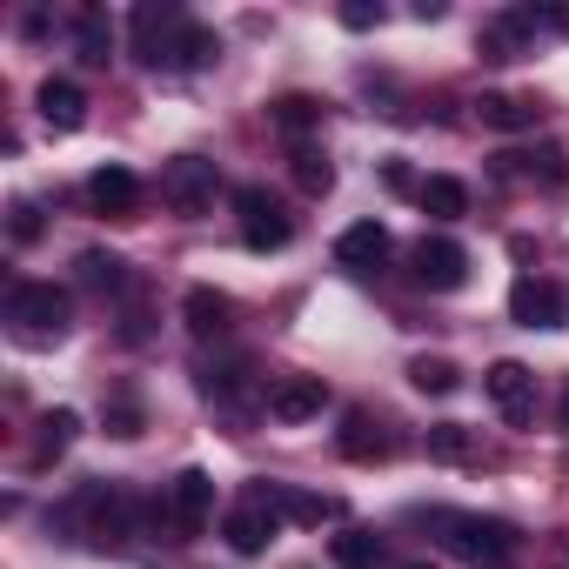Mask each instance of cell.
<instances>
[{
    "label": "cell",
    "mask_w": 569,
    "mask_h": 569,
    "mask_svg": "<svg viewBox=\"0 0 569 569\" xmlns=\"http://www.w3.org/2000/svg\"><path fill=\"white\" fill-rule=\"evenodd\" d=\"M416 522L429 529L436 549H449V556H462V562H476V569H502V562L522 549L516 522H502V516H476V509H416Z\"/></svg>",
    "instance_id": "cell-1"
},
{
    "label": "cell",
    "mask_w": 569,
    "mask_h": 569,
    "mask_svg": "<svg viewBox=\"0 0 569 569\" xmlns=\"http://www.w3.org/2000/svg\"><path fill=\"white\" fill-rule=\"evenodd\" d=\"M134 54L148 68H208L221 54V41L208 28H194L181 8H134Z\"/></svg>",
    "instance_id": "cell-2"
},
{
    "label": "cell",
    "mask_w": 569,
    "mask_h": 569,
    "mask_svg": "<svg viewBox=\"0 0 569 569\" xmlns=\"http://www.w3.org/2000/svg\"><path fill=\"white\" fill-rule=\"evenodd\" d=\"M281 522H289V516H281V482H248L241 489V502L221 516V536H228V549L234 556H261L274 536H281Z\"/></svg>",
    "instance_id": "cell-3"
},
{
    "label": "cell",
    "mask_w": 569,
    "mask_h": 569,
    "mask_svg": "<svg viewBox=\"0 0 569 569\" xmlns=\"http://www.w3.org/2000/svg\"><path fill=\"white\" fill-rule=\"evenodd\" d=\"M8 322H14L21 342H61L68 336V296L54 281H21L8 296Z\"/></svg>",
    "instance_id": "cell-4"
},
{
    "label": "cell",
    "mask_w": 569,
    "mask_h": 569,
    "mask_svg": "<svg viewBox=\"0 0 569 569\" xmlns=\"http://www.w3.org/2000/svg\"><path fill=\"white\" fill-rule=\"evenodd\" d=\"M214 194H221L214 161H201V154H174V161L161 168V201H168L174 214H208Z\"/></svg>",
    "instance_id": "cell-5"
},
{
    "label": "cell",
    "mask_w": 569,
    "mask_h": 569,
    "mask_svg": "<svg viewBox=\"0 0 569 569\" xmlns=\"http://www.w3.org/2000/svg\"><path fill=\"white\" fill-rule=\"evenodd\" d=\"M234 214H241V241H248L254 254H268V248H289V234H296V221L281 214V201H274L261 181L234 188Z\"/></svg>",
    "instance_id": "cell-6"
},
{
    "label": "cell",
    "mask_w": 569,
    "mask_h": 569,
    "mask_svg": "<svg viewBox=\"0 0 569 569\" xmlns=\"http://www.w3.org/2000/svg\"><path fill=\"white\" fill-rule=\"evenodd\" d=\"M409 268H416V281H422L429 296H456L462 281H469V248L449 241V234H422L409 248Z\"/></svg>",
    "instance_id": "cell-7"
},
{
    "label": "cell",
    "mask_w": 569,
    "mask_h": 569,
    "mask_svg": "<svg viewBox=\"0 0 569 569\" xmlns=\"http://www.w3.org/2000/svg\"><path fill=\"white\" fill-rule=\"evenodd\" d=\"M161 509H168V529H174V536H201V529L214 522V476H208V469H181V476L168 482Z\"/></svg>",
    "instance_id": "cell-8"
},
{
    "label": "cell",
    "mask_w": 569,
    "mask_h": 569,
    "mask_svg": "<svg viewBox=\"0 0 569 569\" xmlns=\"http://www.w3.org/2000/svg\"><path fill=\"white\" fill-rule=\"evenodd\" d=\"M509 316L522 329H569V289L562 281H542V274H522L509 289Z\"/></svg>",
    "instance_id": "cell-9"
},
{
    "label": "cell",
    "mask_w": 569,
    "mask_h": 569,
    "mask_svg": "<svg viewBox=\"0 0 569 569\" xmlns=\"http://www.w3.org/2000/svg\"><path fill=\"white\" fill-rule=\"evenodd\" d=\"M482 396L496 402V416L502 422H536V369H522V362H489V376H482Z\"/></svg>",
    "instance_id": "cell-10"
},
{
    "label": "cell",
    "mask_w": 569,
    "mask_h": 569,
    "mask_svg": "<svg viewBox=\"0 0 569 569\" xmlns=\"http://www.w3.org/2000/svg\"><path fill=\"white\" fill-rule=\"evenodd\" d=\"M261 409H268V422H316L322 409H329V389H322V376H281L268 396H261Z\"/></svg>",
    "instance_id": "cell-11"
},
{
    "label": "cell",
    "mask_w": 569,
    "mask_h": 569,
    "mask_svg": "<svg viewBox=\"0 0 569 569\" xmlns=\"http://www.w3.org/2000/svg\"><path fill=\"white\" fill-rule=\"evenodd\" d=\"M389 254H396V234L382 221H356V228L336 234V261L349 274H376V268H389Z\"/></svg>",
    "instance_id": "cell-12"
},
{
    "label": "cell",
    "mask_w": 569,
    "mask_h": 569,
    "mask_svg": "<svg viewBox=\"0 0 569 569\" xmlns=\"http://www.w3.org/2000/svg\"><path fill=\"white\" fill-rule=\"evenodd\" d=\"M34 108H41V121H48L54 134H81V128H88V94H81L74 81H61V74H48V81H41Z\"/></svg>",
    "instance_id": "cell-13"
},
{
    "label": "cell",
    "mask_w": 569,
    "mask_h": 569,
    "mask_svg": "<svg viewBox=\"0 0 569 569\" xmlns=\"http://www.w3.org/2000/svg\"><path fill=\"white\" fill-rule=\"evenodd\" d=\"M88 201H94V214H134L141 208V174L121 168V161H108V168L88 174Z\"/></svg>",
    "instance_id": "cell-14"
},
{
    "label": "cell",
    "mask_w": 569,
    "mask_h": 569,
    "mask_svg": "<svg viewBox=\"0 0 569 569\" xmlns=\"http://www.w3.org/2000/svg\"><path fill=\"white\" fill-rule=\"evenodd\" d=\"M181 322H188V336L214 342V336L234 329V296H221V289H188V296H181Z\"/></svg>",
    "instance_id": "cell-15"
},
{
    "label": "cell",
    "mask_w": 569,
    "mask_h": 569,
    "mask_svg": "<svg viewBox=\"0 0 569 569\" xmlns=\"http://www.w3.org/2000/svg\"><path fill=\"white\" fill-rule=\"evenodd\" d=\"M336 449L349 456V462H389V436H382V422L369 416V409H349L342 416V429H336Z\"/></svg>",
    "instance_id": "cell-16"
},
{
    "label": "cell",
    "mask_w": 569,
    "mask_h": 569,
    "mask_svg": "<svg viewBox=\"0 0 569 569\" xmlns=\"http://www.w3.org/2000/svg\"><path fill=\"white\" fill-rule=\"evenodd\" d=\"M329 549H336V562H342V569H382V556H389V542H382L369 522H349Z\"/></svg>",
    "instance_id": "cell-17"
},
{
    "label": "cell",
    "mask_w": 569,
    "mask_h": 569,
    "mask_svg": "<svg viewBox=\"0 0 569 569\" xmlns=\"http://www.w3.org/2000/svg\"><path fill=\"white\" fill-rule=\"evenodd\" d=\"M248 376H254L248 362H221V369L208 362V369H201V396H208L214 409H234L241 396H254V382H248Z\"/></svg>",
    "instance_id": "cell-18"
},
{
    "label": "cell",
    "mask_w": 569,
    "mask_h": 569,
    "mask_svg": "<svg viewBox=\"0 0 569 569\" xmlns=\"http://www.w3.org/2000/svg\"><path fill=\"white\" fill-rule=\"evenodd\" d=\"M476 114H482V128H502V134H516V128H536V101H522V94H482L476 101Z\"/></svg>",
    "instance_id": "cell-19"
},
{
    "label": "cell",
    "mask_w": 569,
    "mask_h": 569,
    "mask_svg": "<svg viewBox=\"0 0 569 569\" xmlns=\"http://www.w3.org/2000/svg\"><path fill=\"white\" fill-rule=\"evenodd\" d=\"M416 201H422V214H436V221H462V214H469V188H462L456 174H429Z\"/></svg>",
    "instance_id": "cell-20"
},
{
    "label": "cell",
    "mask_w": 569,
    "mask_h": 569,
    "mask_svg": "<svg viewBox=\"0 0 569 569\" xmlns=\"http://www.w3.org/2000/svg\"><path fill=\"white\" fill-rule=\"evenodd\" d=\"M74 48H81V61H88V68H108V61H114V28H108V14H101V8H88V14L74 21Z\"/></svg>",
    "instance_id": "cell-21"
},
{
    "label": "cell",
    "mask_w": 569,
    "mask_h": 569,
    "mask_svg": "<svg viewBox=\"0 0 569 569\" xmlns=\"http://www.w3.org/2000/svg\"><path fill=\"white\" fill-rule=\"evenodd\" d=\"M74 436H81V416H74V409H48V416H41V442H34V469H48L54 456H68Z\"/></svg>",
    "instance_id": "cell-22"
},
{
    "label": "cell",
    "mask_w": 569,
    "mask_h": 569,
    "mask_svg": "<svg viewBox=\"0 0 569 569\" xmlns=\"http://www.w3.org/2000/svg\"><path fill=\"white\" fill-rule=\"evenodd\" d=\"M422 449H429V462H449V469L476 462V436H469L462 422H436V429L422 436Z\"/></svg>",
    "instance_id": "cell-23"
},
{
    "label": "cell",
    "mask_w": 569,
    "mask_h": 569,
    "mask_svg": "<svg viewBox=\"0 0 569 569\" xmlns=\"http://www.w3.org/2000/svg\"><path fill=\"white\" fill-rule=\"evenodd\" d=\"M74 268H81L88 289H101V296H121V289H128V261H121V254H108V248H88Z\"/></svg>",
    "instance_id": "cell-24"
},
{
    "label": "cell",
    "mask_w": 569,
    "mask_h": 569,
    "mask_svg": "<svg viewBox=\"0 0 569 569\" xmlns=\"http://www.w3.org/2000/svg\"><path fill=\"white\" fill-rule=\"evenodd\" d=\"M281 516H289V522H336L342 516V502L336 496H309V489H289V482H281Z\"/></svg>",
    "instance_id": "cell-25"
},
{
    "label": "cell",
    "mask_w": 569,
    "mask_h": 569,
    "mask_svg": "<svg viewBox=\"0 0 569 569\" xmlns=\"http://www.w3.org/2000/svg\"><path fill=\"white\" fill-rule=\"evenodd\" d=\"M409 382H416L422 396H449V389H462V369H456L449 356H416V362H409Z\"/></svg>",
    "instance_id": "cell-26"
},
{
    "label": "cell",
    "mask_w": 569,
    "mask_h": 569,
    "mask_svg": "<svg viewBox=\"0 0 569 569\" xmlns=\"http://www.w3.org/2000/svg\"><path fill=\"white\" fill-rule=\"evenodd\" d=\"M268 114H274V128H281V134H309V128L322 121V101H309V94H281Z\"/></svg>",
    "instance_id": "cell-27"
},
{
    "label": "cell",
    "mask_w": 569,
    "mask_h": 569,
    "mask_svg": "<svg viewBox=\"0 0 569 569\" xmlns=\"http://www.w3.org/2000/svg\"><path fill=\"white\" fill-rule=\"evenodd\" d=\"M296 181H302V194H329V188H336L329 154H322V148H309V141H296Z\"/></svg>",
    "instance_id": "cell-28"
},
{
    "label": "cell",
    "mask_w": 569,
    "mask_h": 569,
    "mask_svg": "<svg viewBox=\"0 0 569 569\" xmlns=\"http://www.w3.org/2000/svg\"><path fill=\"white\" fill-rule=\"evenodd\" d=\"M8 234H14L21 248L41 241V208H34V201H14V208H8Z\"/></svg>",
    "instance_id": "cell-29"
},
{
    "label": "cell",
    "mask_w": 569,
    "mask_h": 569,
    "mask_svg": "<svg viewBox=\"0 0 569 569\" xmlns=\"http://www.w3.org/2000/svg\"><path fill=\"white\" fill-rule=\"evenodd\" d=\"M108 436H121V442H134L141 436V402H108Z\"/></svg>",
    "instance_id": "cell-30"
},
{
    "label": "cell",
    "mask_w": 569,
    "mask_h": 569,
    "mask_svg": "<svg viewBox=\"0 0 569 569\" xmlns=\"http://www.w3.org/2000/svg\"><path fill=\"white\" fill-rule=\"evenodd\" d=\"M342 28H349V34H369V28H382V8H369V0H349V8H342Z\"/></svg>",
    "instance_id": "cell-31"
},
{
    "label": "cell",
    "mask_w": 569,
    "mask_h": 569,
    "mask_svg": "<svg viewBox=\"0 0 569 569\" xmlns=\"http://www.w3.org/2000/svg\"><path fill=\"white\" fill-rule=\"evenodd\" d=\"M562 429H569V396H562Z\"/></svg>",
    "instance_id": "cell-32"
},
{
    "label": "cell",
    "mask_w": 569,
    "mask_h": 569,
    "mask_svg": "<svg viewBox=\"0 0 569 569\" xmlns=\"http://www.w3.org/2000/svg\"><path fill=\"white\" fill-rule=\"evenodd\" d=\"M402 569H429V562H402Z\"/></svg>",
    "instance_id": "cell-33"
}]
</instances>
